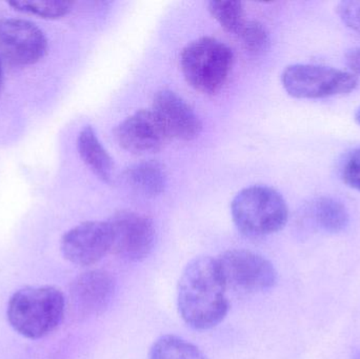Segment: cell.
Segmentation results:
<instances>
[{
    "instance_id": "cell-1",
    "label": "cell",
    "mask_w": 360,
    "mask_h": 359,
    "mask_svg": "<svg viewBox=\"0 0 360 359\" xmlns=\"http://www.w3.org/2000/svg\"><path fill=\"white\" fill-rule=\"evenodd\" d=\"M226 290L216 259H192L182 271L177 287L179 315L196 330L218 326L230 309Z\"/></svg>"
},
{
    "instance_id": "cell-2",
    "label": "cell",
    "mask_w": 360,
    "mask_h": 359,
    "mask_svg": "<svg viewBox=\"0 0 360 359\" xmlns=\"http://www.w3.org/2000/svg\"><path fill=\"white\" fill-rule=\"evenodd\" d=\"M65 309L67 299L59 289L25 287L11 296L6 315L17 333L27 339H39L58 328Z\"/></svg>"
},
{
    "instance_id": "cell-3",
    "label": "cell",
    "mask_w": 360,
    "mask_h": 359,
    "mask_svg": "<svg viewBox=\"0 0 360 359\" xmlns=\"http://www.w3.org/2000/svg\"><path fill=\"white\" fill-rule=\"evenodd\" d=\"M231 214L237 229L250 237H262L281 231L289 219L283 196L266 185H252L236 194Z\"/></svg>"
},
{
    "instance_id": "cell-4",
    "label": "cell",
    "mask_w": 360,
    "mask_h": 359,
    "mask_svg": "<svg viewBox=\"0 0 360 359\" xmlns=\"http://www.w3.org/2000/svg\"><path fill=\"white\" fill-rule=\"evenodd\" d=\"M234 63L232 50L216 38L201 37L186 44L180 56L182 75L194 90L202 94L219 92Z\"/></svg>"
},
{
    "instance_id": "cell-5",
    "label": "cell",
    "mask_w": 360,
    "mask_h": 359,
    "mask_svg": "<svg viewBox=\"0 0 360 359\" xmlns=\"http://www.w3.org/2000/svg\"><path fill=\"white\" fill-rule=\"evenodd\" d=\"M281 84L294 98L321 99L353 92L359 79L355 74L342 70L297 63L283 70Z\"/></svg>"
},
{
    "instance_id": "cell-6",
    "label": "cell",
    "mask_w": 360,
    "mask_h": 359,
    "mask_svg": "<svg viewBox=\"0 0 360 359\" xmlns=\"http://www.w3.org/2000/svg\"><path fill=\"white\" fill-rule=\"evenodd\" d=\"M216 261L226 289L251 294L270 290L276 285V269L257 253L234 249L222 253Z\"/></svg>"
},
{
    "instance_id": "cell-7",
    "label": "cell",
    "mask_w": 360,
    "mask_h": 359,
    "mask_svg": "<svg viewBox=\"0 0 360 359\" xmlns=\"http://www.w3.org/2000/svg\"><path fill=\"white\" fill-rule=\"evenodd\" d=\"M111 234V253L129 263L149 256L155 244V228L147 215L118 211L107 221Z\"/></svg>"
},
{
    "instance_id": "cell-8",
    "label": "cell",
    "mask_w": 360,
    "mask_h": 359,
    "mask_svg": "<svg viewBox=\"0 0 360 359\" xmlns=\"http://www.w3.org/2000/svg\"><path fill=\"white\" fill-rule=\"evenodd\" d=\"M48 40L44 32L25 19H0V59L27 67L44 58Z\"/></svg>"
},
{
    "instance_id": "cell-9",
    "label": "cell",
    "mask_w": 360,
    "mask_h": 359,
    "mask_svg": "<svg viewBox=\"0 0 360 359\" xmlns=\"http://www.w3.org/2000/svg\"><path fill=\"white\" fill-rule=\"evenodd\" d=\"M63 257L76 266L88 267L111 252V234L107 221H86L65 232L61 238Z\"/></svg>"
},
{
    "instance_id": "cell-10",
    "label": "cell",
    "mask_w": 360,
    "mask_h": 359,
    "mask_svg": "<svg viewBox=\"0 0 360 359\" xmlns=\"http://www.w3.org/2000/svg\"><path fill=\"white\" fill-rule=\"evenodd\" d=\"M115 280L105 270L84 272L70 287L69 301L74 314L86 318L103 313L114 297Z\"/></svg>"
},
{
    "instance_id": "cell-11",
    "label": "cell",
    "mask_w": 360,
    "mask_h": 359,
    "mask_svg": "<svg viewBox=\"0 0 360 359\" xmlns=\"http://www.w3.org/2000/svg\"><path fill=\"white\" fill-rule=\"evenodd\" d=\"M118 145L134 154L151 153L164 148L168 134L153 110H141L116 126Z\"/></svg>"
},
{
    "instance_id": "cell-12",
    "label": "cell",
    "mask_w": 360,
    "mask_h": 359,
    "mask_svg": "<svg viewBox=\"0 0 360 359\" xmlns=\"http://www.w3.org/2000/svg\"><path fill=\"white\" fill-rule=\"evenodd\" d=\"M153 112L169 138L190 141L200 134L202 124L194 110L176 93L162 90L154 96Z\"/></svg>"
},
{
    "instance_id": "cell-13",
    "label": "cell",
    "mask_w": 360,
    "mask_h": 359,
    "mask_svg": "<svg viewBox=\"0 0 360 359\" xmlns=\"http://www.w3.org/2000/svg\"><path fill=\"white\" fill-rule=\"evenodd\" d=\"M77 150L86 167L105 183H111L114 176V162L92 126H86L77 137Z\"/></svg>"
},
{
    "instance_id": "cell-14",
    "label": "cell",
    "mask_w": 360,
    "mask_h": 359,
    "mask_svg": "<svg viewBox=\"0 0 360 359\" xmlns=\"http://www.w3.org/2000/svg\"><path fill=\"white\" fill-rule=\"evenodd\" d=\"M124 179L133 191L146 197L160 195L167 187V173L158 162H143L133 164L124 172Z\"/></svg>"
},
{
    "instance_id": "cell-15",
    "label": "cell",
    "mask_w": 360,
    "mask_h": 359,
    "mask_svg": "<svg viewBox=\"0 0 360 359\" xmlns=\"http://www.w3.org/2000/svg\"><path fill=\"white\" fill-rule=\"evenodd\" d=\"M309 211L316 227L328 233H340L346 230L350 223L346 206L335 198H317L311 204Z\"/></svg>"
},
{
    "instance_id": "cell-16",
    "label": "cell",
    "mask_w": 360,
    "mask_h": 359,
    "mask_svg": "<svg viewBox=\"0 0 360 359\" xmlns=\"http://www.w3.org/2000/svg\"><path fill=\"white\" fill-rule=\"evenodd\" d=\"M149 359H207L197 346L176 335H162L150 349Z\"/></svg>"
},
{
    "instance_id": "cell-17",
    "label": "cell",
    "mask_w": 360,
    "mask_h": 359,
    "mask_svg": "<svg viewBox=\"0 0 360 359\" xmlns=\"http://www.w3.org/2000/svg\"><path fill=\"white\" fill-rule=\"evenodd\" d=\"M209 12L220 27L228 33L237 34L247 19L240 1L221 0L209 2Z\"/></svg>"
},
{
    "instance_id": "cell-18",
    "label": "cell",
    "mask_w": 360,
    "mask_h": 359,
    "mask_svg": "<svg viewBox=\"0 0 360 359\" xmlns=\"http://www.w3.org/2000/svg\"><path fill=\"white\" fill-rule=\"evenodd\" d=\"M8 6L25 14L34 15L44 19H59L69 14L73 2L49 0V1H13Z\"/></svg>"
},
{
    "instance_id": "cell-19",
    "label": "cell",
    "mask_w": 360,
    "mask_h": 359,
    "mask_svg": "<svg viewBox=\"0 0 360 359\" xmlns=\"http://www.w3.org/2000/svg\"><path fill=\"white\" fill-rule=\"evenodd\" d=\"M236 35L238 36L245 50L251 54H264L270 46L268 30L259 21L245 20Z\"/></svg>"
},
{
    "instance_id": "cell-20",
    "label": "cell",
    "mask_w": 360,
    "mask_h": 359,
    "mask_svg": "<svg viewBox=\"0 0 360 359\" xmlns=\"http://www.w3.org/2000/svg\"><path fill=\"white\" fill-rule=\"evenodd\" d=\"M336 11L345 25L360 34V0L340 2Z\"/></svg>"
},
{
    "instance_id": "cell-21",
    "label": "cell",
    "mask_w": 360,
    "mask_h": 359,
    "mask_svg": "<svg viewBox=\"0 0 360 359\" xmlns=\"http://www.w3.org/2000/svg\"><path fill=\"white\" fill-rule=\"evenodd\" d=\"M342 177L345 183L360 192V149L350 154L342 167Z\"/></svg>"
},
{
    "instance_id": "cell-22",
    "label": "cell",
    "mask_w": 360,
    "mask_h": 359,
    "mask_svg": "<svg viewBox=\"0 0 360 359\" xmlns=\"http://www.w3.org/2000/svg\"><path fill=\"white\" fill-rule=\"evenodd\" d=\"M346 63L355 74L360 76V48H353L347 52Z\"/></svg>"
},
{
    "instance_id": "cell-23",
    "label": "cell",
    "mask_w": 360,
    "mask_h": 359,
    "mask_svg": "<svg viewBox=\"0 0 360 359\" xmlns=\"http://www.w3.org/2000/svg\"><path fill=\"white\" fill-rule=\"evenodd\" d=\"M2 82H4V73H2L1 59H0V91H1Z\"/></svg>"
},
{
    "instance_id": "cell-24",
    "label": "cell",
    "mask_w": 360,
    "mask_h": 359,
    "mask_svg": "<svg viewBox=\"0 0 360 359\" xmlns=\"http://www.w3.org/2000/svg\"><path fill=\"white\" fill-rule=\"evenodd\" d=\"M355 122L360 126V107L357 109V111L355 112Z\"/></svg>"
},
{
    "instance_id": "cell-25",
    "label": "cell",
    "mask_w": 360,
    "mask_h": 359,
    "mask_svg": "<svg viewBox=\"0 0 360 359\" xmlns=\"http://www.w3.org/2000/svg\"><path fill=\"white\" fill-rule=\"evenodd\" d=\"M356 359H360V354H359V358H357Z\"/></svg>"
}]
</instances>
